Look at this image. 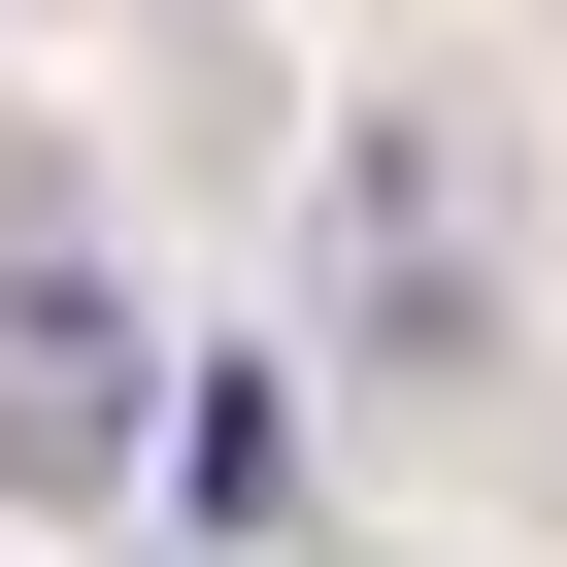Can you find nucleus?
<instances>
[{"label":"nucleus","instance_id":"f257e3e1","mask_svg":"<svg viewBox=\"0 0 567 567\" xmlns=\"http://www.w3.org/2000/svg\"><path fill=\"white\" fill-rule=\"evenodd\" d=\"M134 368H167V334L101 301V267H68V234H0V501H134V467H167Z\"/></svg>","mask_w":567,"mask_h":567},{"label":"nucleus","instance_id":"f03ea898","mask_svg":"<svg viewBox=\"0 0 567 567\" xmlns=\"http://www.w3.org/2000/svg\"><path fill=\"white\" fill-rule=\"evenodd\" d=\"M334 234H368V334H467V167H434V134H368Z\"/></svg>","mask_w":567,"mask_h":567},{"label":"nucleus","instance_id":"7ed1b4c3","mask_svg":"<svg viewBox=\"0 0 567 567\" xmlns=\"http://www.w3.org/2000/svg\"><path fill=\"white\" fill-rule=\"evenodd\" d=\"M267 467H301V434H267V368H200V401H167V467H134V501H167V534H267Z\"/></svg>","mask_w":567,"mask_h":567}]
</instances>
